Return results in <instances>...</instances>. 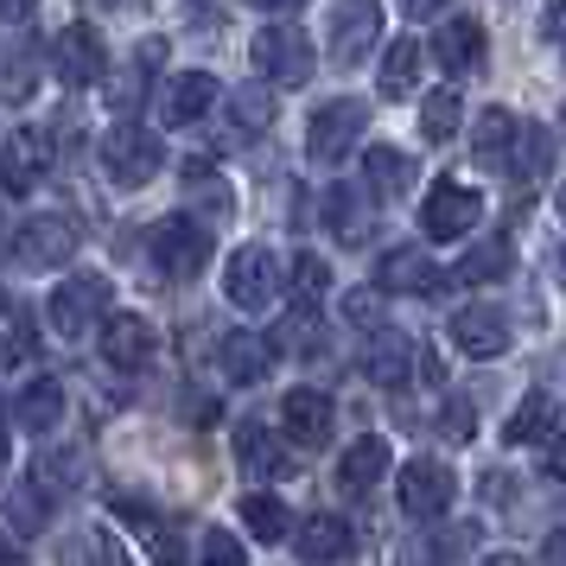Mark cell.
Masks as SVG:
<instances>
[{
  "label": "cell",
  "instance_id": "17",
  "mask_svg": "<svg viewBox=\"0 0 566 566\" xmlns=\"http://www.w3.org/2000/svg\"><path fill=\"white\" fill-rule=\"evenodd\" d=\"M147 357H154V325L140 312H115L103 325V363L108 369H140Z\"/></svg>",
  "mask_w": 566,
  "mask_h": 566
},
{
  "label": "cell",
  "instance_id": "45",
  "mask_svg": "<svg viewBox=\"0 0 566 566\" xmlns=\"http://www.w3.org/2000/svg\"><path fill=\"white\" fill-rule=\"evenodd\" d=\"M20 554H27V541H20V535H0V566H13Z\"/></svg>",
  "mask_w": 566,
  "mask_h": 566
},
{
  "label": "cell",
  "instance_id": "30",
  "mask_svg": "<svg viewBox=\"0 0 566 566\" xmlns=\"http://www.w3.org/2000/svg\"><path fill=\"white\" fill-rule=\"evenodd\" d=\"M363 179H369L376 198H401L408 191V159L395 154V147H369L363 154Z\"/></svg>",
  "mask_w": 566,
  "mask_h": 566
},
{
  "label": "cell",
  "instance_id": "21",
  "mask_svg": "<svg viewBox=\"0 0 566 566\" xmlns=\"http://www.w3.org/2000/svg\"><path fill=\"white\" fill-rule=\"evenodd\" d=\"M217 357H223V376H230V382L249 388V382H261V376L274 369V344H268L261 332H230Z\"/></svg>",
  "mask_w": 566,
  "mask_h": 566
},
{
  "label": "cell",
  "instance_id": "27",
  "mask_svg": "<svg viewBox=\"0 0 566 566\" xmlns=\"http://www.w3.org/2000/svg\"><path fill=\"white\" fill-rule=\"evenodd\" d=\"M242 528L261 541V547H274V541H286L293 535V515H286V503L281 496H242Z\"/></svg>",
  "mask_w": 566,
  "mask_h": 566
},
{
  "label": "cell",
  "instance_id": "11",
  "mask_svg": "<svg viewBox=\"0 0 566 566\" xmlns=\"http://www.w3.org/2000/svg\"><path fill=\"white\" fill-rule=\"evenodd\" d=\"M376 32H382V7L376 0H337L332 7V57L357 64L376 45Z\"/></svg>",
  "mask_w": 566,
  "mask_h": 566
},
{
  "label": "cell",
  "instance_id": "6",
  "mask_svg": "<svg viewBox=\"0 0 566 566\" xmlns=\"http://www.w3.org/2000/svg\"><path fill=\"white\" fill-rule=\"evenodd\" d=\"M478 217H484V198L478 191H464L459 179H439L427 191V205H420V230L433 235V242H459Z\"/></svg>",
  "mask_w": 566,
  "mask_h": 566
},
{
  "label": "cell",
  "instance_id": "25",
  "mask_svg": "<svg viewBox=\"0 0 566 566\" xmlns=\"http://www.w3.org/2000/svg\"><path fill=\"white\" fill-rule=\"evenodd\" d=\"M452 274H464V281H503V274H515V242L510 235H484V242H471Z\"/></svg>",
  "mask_w": 566,
  "mask_h": 566
},
{
  "label": "cell",
  "instance_id": "50",
  "mask_svg": "<svg viewBox=\"0 0 566 566\" xmlns=\"http://www.w3.org/2000/svg\"><path fill=\"white\" fill-rule=\"evenodd\" d=\"M0 464H7V427H0Z\"/></svg>",
  "mask_w": 566,
  "mask_h": 566
},
{
  "label": "cell",
  "instance_id": "39",
  "mask_svg": "<svg viewBox=\"0 0 566 566\" xmlns=\"http://www.w3.org/2000/svg\"><path fill=\"white\" fill-rule=\"evenodd\" d=\"M344 318H350L357 332H382V286H376V293H350V300H344Z\"/></svg>",
  "mask_w": 566,
  "mask_h": 566
},
{
  "label": "cell",
  "instance_id": "33",
  "mask_svg": "<svg viewBox=\"0 0 566 566\" xmlns=\"http://www.w3.org/2000/svg\"><path fill=\"white\" fill-rule=\"evenodd\" d=\"M185 185H191V205H205L210 217H230V210H235L230 185L217 179V172H210L205 159H191V166H185Z\"/></svg>",
  "mask_w": 566,
  "mask_h": 566
},
{
  "label": "cell",
  "instance_id": "14",
  "mask_svg": "<svg viewBox=\"0 0 566 566\" xmlns=\"http://www.w3.org/2000/svg\"><path fill=\"white\" fill-rule=\"evenodd\" d=\"M293 547H300V560H306V566H337V560H350L357 528H350L344 515H312V522H300Z\"/></svg>",
  "mask_w": 566,
  "mask_h": 566
},
{
  "label": "cell",
  "instance_id": "35",
  "mask_svg": "<svg viewBox=\"0 0 566 566\" xmlns=\"http://www.w3.org/2000/svg\"><path fill=\"white\" fill-rule=\"evenodd\" d=\"M32 357H39V325H32L27 312H13V318H7V344H0V363L13 369V363H32Z\"/></svg>",
  "mask_w": 566,
  "mask_h": 566
},
{
  "label": "cell",
  "instance_id": "22",
  "mask_svg": "<svg viewBox=\"0 0 566 566\" xmlns=\"http://www.w3.org/2000/svg\"><path fill=\"white\" fill-rule=\"evenodd\" d=\"M433 52H439V64H446V71H464V77H471V71H484V27H478V20H446V27H439V39H433Z\"/></svg>",
  "mask_w": 566,
  "mask_h": 566
},
{
  "label": "cell",
  "instance_id": "40",
  "mask_svg": "<svg viewBox=\"0 0 566 566\" xmlns=\"http://www.w3.org/2000/svg\"><path fill=\"white\" fill-rule=\"evenodd\" d=\"M205 566H242V541L223 535V528H210L205 535Z\"/></svg>",
  "mask_w": 566,
  "mask_h": 566
},
{
  "label": "cell",
  "instance_id": "48",
  "mask_svg": "<svg viewBox=\"0 0 566 566\" xmlns=\"http://www.w3.org/2000/svg\"><path fill=\"white\" fill-rule=\"evenodd\" d=\"M478 566H522L515 554H490V560H478Z\"/></svg>",
  "mask_w": 566,
  "mask_h": 566
},
{
  "label": "cell",
  "instance_id": "49",
  "mask_svg": "<svg viewBox=\"0 0 566 566\" xmlns=\"http://www.w3.org/2000/svg\"><path fill=\"white\" fill-rule=\"evenodd\" d=\"M554 32H566V0H560V7H554Z\"/></svg>",
  "mask_w": 566,
  "mask_h": 566
},
{
  "label": "cell",
  "instance_id": "28",
  "mask_svg": "<svg viewBox=\"0 0 566 566\" xmlns=\"http://www.w3.org/2000/svg\"><path fill=\"white\" fill-rule=\"evenodd\" d=\"M413 77H420V45H413V39H395L388 57H382V96L388 103H408Z\"/></svg>",
  "mask_w": 566,
  "mask_h": 566
},
{
  "label": "cell",
  "instance_id": "53",
  "mask_svg": "<svg viewBox=\"0 0 566 566\" xmlns=\"http://www.w3.org/2000/svg\"><path fill=\"white\" fill-rule=\"evenodd\" d=\"M560 122H566V108H560Z\"/></svg>",
  "mask_w": 566,
  "mask_h": 566
},
{
  "label": "cell",
  "instance_id": "3",
  "mask_svg": "<svg viewBox=\"0 0 566 566\" xmlns=\"http://www.w3.org/2000/svg\"><path fill=\"white\" fill-rule=\"evenodd\" d=\"M210 261V230L198 217H159L154 223V268L166 281H191V274H205Z\"/></svg>",
  "mask_w": 566,
  "mask_h": 566
},
{
  "label": "cell",
  "instance_id": "42",
  "mask_svg": "<svg viewBox=\"0 0 566 566\" xmlns=\"http://www.w3.org/2000/svg\"><path fill=\"white\" fill-rule=\"evenodd\" d=\"M547 478H560V484H566V427L547 439Z\"/></svg>",
  "mask_w": 566,
  "mask_h": 566
},
{
  "label": "cell",
  "instance_id": "12",
  "mask_svg": "<svg viewBox=\"0 0 566 566\" xmlns=\"http://www.w3.org/2000/svg\"><path fill=\"white\" fill-rule=\"evenodd\" d=\"M217 103V77L210 71H179V77L166 83V96H159V122L166 128H198Z\"/></svg>",
  "mask_w": 566,
  "mask_h": 566
},
{
  "label": "cell",
  "instance_id": "32",
  "mask_svg": "<svg viewBox=\"0 0 566 566\" xmlns=\"http://www.w3.org/2000/svg\"><path fill=\"white\" fill-rule=\"evenodd\" d=\"M325 223H332L337 242H363V191H350V185H337V191H325Z\"/></svg>",
  "mask_w": 566,
  "mask_h": 566
},
{
  "label": "cell",
  "instance_id": "2",
  "mask_svg": "<svg viewBox=\"0 0 566 566\" xmlns=\"http://www.w3.org/2000/svg\"><path fill=\"white\" fill-rule=\"evenodd\" d=\"M281 261H274V249H261V242H249V249H235L230 261H223V293H230L242 312H261L281 300Z\"/></svg>",
  "mask_w": 566,
  "mask_h": 566
},
{
  "label": "cell",
  "instance_id": "29",
  "mask_svg": "<svg viewBox=\"0 0 566 566\" xmlns=\"http://www.w3.org/2000/svg\"><path fill=\"white\" fill-rule=\"evenodd\" d=\"M57 413H64V388H57V382H32L27 395L13 401V420H20V427H32V433H52Z\"/></svg>",
  "mask_w": 566,
  "mask_h": 566
},
{
  "label": "cell",
  "instance_id": "41",
  "mask_svg": "<svg viewBox=\"0 0 566 566\" xmlns=\"http://www.w3.org/2000/svg\"><path fill=\"white\" fill-rule=\"evenodd\" d=\"M446 433L471 439V433H478V408H471V401H446Z\"/></svg>",
  "mask_w": 566,
  "mask_h": 566
},
{
  "label": "cell",
  "instance_id": "52",
  "mask_svg": "<svg viewBox=\"0 0 566 566\" xmlns=\"http://www.w3.org/2000/svg\"><path fill=\"white\" fill-rule=\"evenodd\" d=\"M560 268H566V261H560ZM560 281H566V274H560Z\"/></svg>",
  "mask_w": 566,
  "mask_h": 566
},
{
  "label": "cell",
  "instance_id": "51",
  "mask_svg": "<svg viewBox=\"0 0 566 566\" xmlns=\"http://www.w3.org/2000/svg\"><path fill=\"white\" fill-rule=\"evenodd\" d=\"M560 217H566V191H560Z\"/></svg>",
  "mask_w": 566,
  "mask_h": 566
},
{
  "label": "cell",
  "instance_id": "26",
  "mask_svg": "<svg viewBox=\"0 0 566 566\" xmlns=\"http://www.w3.org/2000/svg\"><path fill=\"white\" fill-rule=\"evenodd\" d=\"M268 122H274V96L255 83H242L230 96V140H255V134H268Z\"/></svg>",
  "mask_w": 566,
  "mask_h": 566
},
{
  "label": "cell",
  "instance_id": "4",
  "mask_svg": "<svg viewBox=\"0 0 566 566\" xmlns=\"http://www.w3.org/2000/svg\"><path fill=\"white\" fill-rule=\"evenodd\" d=\"M255 71L268 83H281V90H293V83L312 77V39L293 20H274V27L255 32Z\"/></svg>",
  "mask_w": 566,
  "mask_h": 566
},
{
  "label": "cell",
  "instance_id": "16",
  "mask_svg": "<svg viewBox=\"0 0 566 566\" xmlns=\"http://www.w3.org/2000/svg\"><path fill=\"white\" fill-rule=\"evenodd\" d=\"M452 344H459L464 357H503L510 350V318L496 306H464L452 318Z\"/></svg>",
  "mask_w": 566,
  "mask_h": 566
},
{
  "label": "cell",
  "instance_id": "31",
  "mask_svg": "<svg viewBox=\"0 0 566 566\" xmlns=\"http://www.w3.org/2000/svg\"><path fill=\"white\" fill-rule=\"evenodd\" d=\"M369 376H376L382 388L408 382L413 376V344L408 337H376V344H369Z\"/></svg>",
  "mask_w": 566,
  "mask_h": 566
},
{
  "label": "cell",
  "instance_id": "23",
  "mask_svg": "<svg viewBox=\"0 0 566 566\" xmlns=\"http://www.w3.org/2000/svg\"><path fill=\"white\" fill-rule=\"evenodd\" d=\"M554 427H560V401H554L547 388H528V395H522V408L510 413L503 439H510V446H535V439H547Z\"/></svg>",
  "mask_w": 566,
  "mask_h": 566
},
{
  "label": "cell",
  "instance_id": "9",
  "mask_svg": "<svg viewBox=\"0 0 566 566\" xmlns=\"http://www.w3.org/2000/svg\"><path fill=\"white\" fill-rule=\"evenodd\" d=\"M77 255V223L71 217H27L13 235V261L20 268H57Z\"/></svg>",
  "mask_w": 566,
  "mask_h": 566
},
{
  "label": "cell",
  "instance_id": "47",
  "mask_svg": "<svg viewBox=\"0 0 566 566\" xmlns=\"http://www.w3.org/2000/svg\"><path fill=\"white\" fill-rule=\"evenodd\" d=\"M249 7H268V13H293L300 0H249Z\"/></svg>",
  "mask_w": 566,
  "mask_h": 566
},
{
  "label": "cell",
  "instance_id": "20",
  "mask_svg": "<svg viewBox=\"0 0 566 566\" xmlns=\"http://www.w3.org/2000/svg\"><path fill=\"white\" fill-rule=\"evenodd\" d=\"M235 459L249 478H286V446L274 439V427H261V420H242L235 427Z\"/></svg>",
  "mask_w": 566,
  "mask_h": 566
},
{
  "label": "cell",
  "instance_id": "38",
  "mask_svg": "<svg viewBox=\"0 0 566 566\" xmlns=\"http://www.w3.org/2000/svg\"><path fill=\"white\" fill-rule=\"evenodd\" d=\"M77 566H128V560H122V547H115L108 528H83L77 535Z\"/></svg>",
  "mask_w": 566,
  "mask_h": 566
},
{
  "label": "cell",
  "instance_id": "5",
  "mask_svg": "<svg viewBox=\"0 0 566 566\" xmlns=\"http://www.w3.org/2000/svg\"><path fill=\"white\" fill-rule=\"evenodd\" d=\"M45 312H52L57 337H83L108 312V274H71V281H57Z\"/></svg>",
  "mask_w": 566,
  "mask_h": 566
},
{
  "label": "cell",
  "instance_id": "19",
  "mask_svg": "<svg viewBox=\"0 0 566 566\" xmlns=\"http://www.w3.org/2000/svg\"><path fill=\"white\" fill-rule=\"evenodd\" d=\"M376 286H382V293H427V300H433V293H446V268H433L420 249H395V255H382Z\"/></svg>",
  "mask_w": 566,
  "mask_h": 566
},
{
  "label": "cell",
  "instance_id": "46",
  "mask_svg": "<svg viewBox=\"0 0 566 566\" xmlns=\"http://www.w3.org/2000/svg\"><path fill=\"white\" fill-rule=\"evenodd\" d=\"M401 7H408L413 20H427V13H439V7H446V0H401Z\"/></svg>",
  "mask_w": 566,
  "mask_h": 566
},
{
  "label": "cell",
  "instance_id": "13",
  "mask_svg": "<svg viewBox=\"0 0 566 566\" xmlns=\"http://www.w3.org/2000/svg\"><path fill=\"white\" fill-rule=\"evenodd\" d=\"M515 122L510 108H484L478 122H471V166L478 172H510L515 166Z\"/></svg>",
  "mask_w": 566,
  "mask_h": 566
},
{
  "label": "cell",
  "instance_id": "37",
  "mask_svg": "<svg viewBox=\"0 0 566 566\" xmlns=\"http://www.w3.org/2000/svg\"><path fill=\"white\" fill-rule=\"evenodd\" d=\"M286 286H293V293H300V300L312 306V300H318V293L332 286V268H325V261H318V255L306 249V255L293 261V274H286Z\"/></svg>",
  "mask_w": 566,
  "mask_h": 566
},
{
  "label": "cell",
  "instance_id": "8",
  "mask_svg": "<svg viewBox=\"0 0 566 566\" xmlns=\"http://www.w3.org/2000/svg\"><path fill=\"white\" fill-rule=\"evenodd\" d=\"M52 64H57V77L71 83V90H90V83L108 77V45L96 39V27H83V20H77V27L57 32Z\"/></svg>",
  "mask_w": 566,
  "mask_h": 566
},
{
  "label": "cell",
  "instance_id": "15",
  "mask_svg": "<svg viewBox=\"0 0 566 566\" xmlns=\"http://www.w3.org/2000/svg\"><path fill=\"white\" fill-rule=\"evenodd\" d=\"M39 179H45V140L32 128H13L7 147H0V185L13 198H27V191H39Z\"/></svg>",
  "mask_w": 566,
  "mask_h": 566
},
{
  "label": "cell",
  "instance_id": "24",
  "mask_svg": "<svg viewBox=\"0 0 566 566\" xmlns=\"http://www.w3.org/2000/svg\"><path fill=\"white\" fill-rule=\"evenodd\" d=\"M382 471H388V439H357V446H350V452H344V464H337V478H344V490H376L382 484Z\"/></svg>",
  "mask_w": 566,
  "mask_h": 566
},
{
  "label": "cell",
  "instance_id": "18",
  "mask_svg": "<svg viewBox=\"0 0 566 566\" xmlns=\"http://www.w3.org/2000/svg\"><path fill=\"white\" fill-rule=\"evenodd\" d=\"M281 420L300 446H325L332 427H337V408H332V395H318V388H293L281 401Z\"/></svg>",
  "mask_w": 566,
  "mask_h": 566
},
{
  "label": "cell",
  "instance_id": "1",
  "mask_svg": "<svg viewBox=\"0 0 566 566\" xmlns=\"http://www.w3.org/2000/svg\"><path fill=\"white\" fill-rule=\"evenodd\" d=\"M159 134L140 128V122H115V128L103 134V172L108 185H122V191H140V185L159 172Z\"/></svg>",
  "mask_w": 566,
  "mask_h": 566
},
{
  "label": "cell",
  "instance_id": "10",
  "mask_svg": "<svg viewBox=\"0 0 566 566\" xmlns=\"http://www.w3.org/2000/svg\"><path fill=\"white\" fill-rule=\"evenodd\" d=\"M452 496H459V478H452L439 459H413L408 471H401V510L420 515V522L446 515L452 510Z\"/></svg>",
  "mask_w": 566,
  "mask_h": 566
},
{
  "label": "cell",
  "instance_id": "44",
  "mask_svg": "<svg viewBox=\"0 0 566 566\" xmlns=\"http://www.w3.org/2000/svg\"><path fill=\"white\" fill-rule=\"evenodd\" d=\"M39 0H0V20H32Z\"/></svg>",
  "mask_w": 566,
  "mask_h": 566
},
{
  "label": "cell",
  "instance_id": "36",
  "mask_svg": "<svg viewBox=\"0 0 566 566\" xmlns=\"http://www.w3.org/2000/svg\"><path fill=\"white\" fill-rule=\"evenodd\" d=\"M515 147H522V166H515V172H522V179H541V172H547V154H554V140H547L535 122H522V128H515Z\"/></svg>",
  "mask_w": 566,
  "mask_h": 566
},
{
  "label": "cell",
  "instance_id": "7",
  "mask_svg": "<svg viewBox=\"0 0 566 566\" xmlns=\"http://www.w3.org/2000/svg\"><path fill=\"white\" fill-rule=\"evenodd\" d=\"M357 134H363V103L337 96V103H325L306 122V154L318 159V166H337V159L357 147Z\"/></svg>",
  "mask_w": 566,
  "mask_h": 566
},
{
  "label": "cell",
  "instance_id": "43",
  "mask_svg": "<svg viewBox=\"0 0 566 566\" xmlns=\"http://www.w3.org/2000/svg\"><path fill=\"white\" fill-rule=\"evenodd\" d=\"M541 566H566V528H554V535L541 541Z\"/></svg>",
  "mask_w": 566,
  "mask_h": 566
},
{
  "label": "cell",
  "instance_id": "34",
  "mask_svg": "<svg viewBox=\"0 0 566 566\" xmlns=\"http://www.w3.org/2000/svg\"><path fill=\"white\" fill-rule=\"evenodd\" d=\"M459 115H464L459 90H433V96H427V108H420V128H427V140H452V134H459Z\"/></svg>",
  "mask_w": 566,
  "mask_h": 566
}]
</instances>
